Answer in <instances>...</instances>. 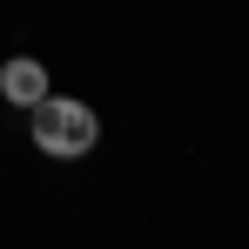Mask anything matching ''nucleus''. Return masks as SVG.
I'll use <instances>...</instances> for the list:
<instances>
[{"instance_id":"nucleus-1","label":"nucleus","mask_w":249,"mask_h":249,"mask_svg":"<svg viewBox=\"0 0 249 249\" xmlns=\"http://www.w3.org/2000/svg\"><path fill=\"white\" fill-rule=\"evenodd\" d=\"M27 115H34V142H41V155H88L94 135H101L94 108H88V101H68V94H41Z\"/></svg>"},{"instance_id":"nucleus-2","label":"nucleus","mask_w":249,"mask_h":249,"mask_svg":"<svg viewBox=\"0 0 249 249\" xmlns=\"http://www.w3.org/2000/svg\"><path fill=\"white\" fill-rule=\"evenodd\" d=\"M0 94H7L14 108H34V101H41V94H54V88H47V68L34 61V54H14V61L0 68Z\"/></svg>"}]
</instances>
